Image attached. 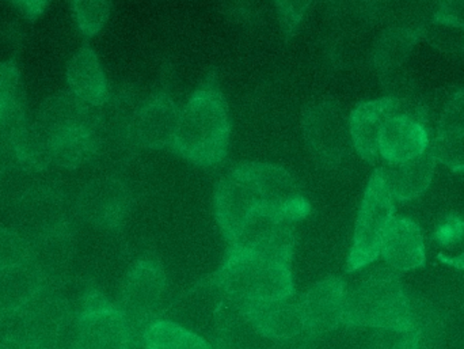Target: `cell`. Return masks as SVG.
Returning a JSON list of instances; mask_svg holds the SVG:
<instances>
[{"instance_id":"obj_13","label":"cell","mask_w":464,"mask_h":349,"mask_svg":"<svg viewBox=\"0 0 464 349\" xmlns=\"http://www.w3.org/2000/svg\"><path fill=\"white\" fill-rule=\"evenodd\" d=\"M345 298V283L337 276L326 277L304 293L297 302L304 336L313 339L343 325Z\"/></svg>"},{"instance_id":"obj_18","label":"cell","mask_w":464,"mask_h":349,"mask_svg":"<svg viewBox=\"0 0 464 349\" xmlns=\"http://www.w3.org/2000/svg\"><path fill=\"white\" fill-rule=\"evenodd\" d=\"M26 98L15 63H0V152L13 157V143L26 125Z\"/></svg>"},{"instance_id":"obj_19","label":"cell","mask_w":464,"mask_h":349,"mask_svg":"<svg viewBox=\"0 0 464 349\" xmlns=\"http://www.w3.org/2000/svg\"><path fill=\"white\" fill-rule=\"evenodd\" d=\"M430 149L427 128L419 119L398 114L384 125L379 141V157L389 165L408 162Z\"/></svg>"},{"instance_id":"obj_20","label":"cell","mask_w":464,"mask_h":349,"mask_svg":"<svg viewBox=\"0 0 464 349\" xmlns=\"http://www.w3.org/2000/svg\"><path fill=\"white\" fill-rule=\"evenodd\" d=\"M44 290L45 279L32 261L0 269V325L22 312Z\"/></svg>"},{"instance_id":"obj_17","label":"cell","mask_w":464,"mask_h":349,"mask_svg":"<svg viewBox=\"0 0 464 349\" xmlns=\"http://www.w3.org/2000/svg\"><path fill=\"white\" fill-rule=\"evenodd\" d=\"M234 305L266 339L283 343L304 336V326L297 304L275 301Z\"/></svg>"},{"instance_id":"obj_28","label":"cell","mask_w":464,"mask_h":349,"mask_svg":"<svg viewBox=\"0 0 464 349\" xmlns=\"http://www.w3.org/2000/svg\"><path fill=\"white\" fill-rule=\"evenodd\" d=\"M413 32L406 29L390 30L379 40L375 49V63L381 70H392L402 64L413 48Z\"/></svg>"},{"instance_id":"obj_4","label":"cell","mask_w":464,"mask_h":349,"mask_svg":"<svg viewBox=\"0 0 464 349\" xmlns=\"http://www.w3.org/2000/svg\"><path fill=\"white\" fill-rule=\"evenodd\" d=\"M211 280L234 304L288 301L295 294L291 266L242 250H228Z\"/></svg>"},{"instance_id":"obj_5","label":"cell","mask_w":464,"mask_h":349,"mask_svg":"<svg viewBox=\"0 0 464 349\" xmlns=\"http://www.w3.org/2000/svg\"><path fill=\"white\" fill-rule=\"evenodd\" d=\"M5 324L38 349H76L78 315L57 290L46 288Z\"/></svg>"},{"instance_id":"obj_10","label":"cell","mask_w":464,"mask_h":349,"mask_svg":"<svg viewBox=\"0 0 464 349\" xmlns=\"http://www.w3.org/2000/svg\"><path fill=\"white\" fill-rule=\"evenodd\" d=\"M130 336L119 307L102 294L87 291L78 313L76 349H130Z\"/></svg>"},{"instance_id":"obj_12","label":"cell","mask_w":464,"mask_h":349,"mask_svg":"<svg viewBox=\"0 0 464 349\" xmlns=\"http://www.w3.org/2000/svg\"><path fill=\"white\" fill-rule=\"evenodd\" d=\"M130 196L124 182L114 177H98L82 188L76 201L84 222L103 230H113L124 223L130 211Z\"/></svg>"},{"instance_id":"obj_9","label":"cell","mask_w":464,"mask_h":349,"mask_svg":"<svg viewBox=\"0 0 464 349\" xmlns=\"http://www.w3.org/2000/svg\"><path fill=\"white\" fill-rule=\"evenodd\" d=\"M299 220L276 209L264 208L247 220L230 242V249L262 256L291 266Z\"/></svg>"},{"instance_id":"obj_36","label":"cell","mask_w":464,"mask_h":349,"mask_svg":"<svg viewBox=\"0 0 464 349\" xmlns=\"http://www.w3.org/2000/svg\"><path fill=\"white\" fill-rule=\"evenodd\" d=\"M14 22H15V18H14L10 8L0 3V38L11 37L14 30H15Z\"/></svg>"},{"instance_id":"obj_22","label":"cell","mask_w":464,"mask_h":349,"mask_svg":"<svg viewBox=\"0 0 464 349\" xmlns=\"http://www.w3.org/2000/svg\"><path fill=\"white\" fill-rule=\"evenodd\" d=\"M70 92L92 108H102L109 101V84L100 57L94 49L83 46L67 64Z\"/></svg>"},{"instance_id":"obj_8","label":"cell","mask_w":464,"mask_h":349,"mask_svg":"<svg viewBox=\"0 0 464 349\" xmlns=\"http://www.w3.org/2000/svg\"><path fill=\"white\" fill-rule=\"evenodd\" d=\"M302 127L308 150L322 166L335 168L348 157L352 147L349 119L337 101L311 103L303 111Z\"/></svg>"},{"instance_id":"obj_38","label":"cell","mask_w":464,"mask_h":349,"mask_svg":"<svg viewBox=\"0 0 464 349\" xmlns=\"http://www.w3.org/2000/svg\"><path fill=\"white\" fill-rule=\"evenodd\" d=\"M302 337H299V339L296 340H291V342L284 343L281 349H311L310 344H308L307 342L308 337H305V339H302Z\"/></svg>"},{"instance_id":"obj_33","label":"cell","mask_w":464,"mask_h":349,"mask_svg":"<svg viewBox=\"0 0 464 349\" xmlns=\"http://www.w3.org/2000/svg\"><path fill=\"white\" fill-rule=\"evenodd\" d=\"M310 2H277L278 14H280L281 24L284 33L291 37L299 24L300 19L304 15L305 11L310 8Z\"/></svg>"},{"instance_id":"obj_27","label":"cell","mask_w":464,"mask_h":349,"mask_svg":"<svg viewBox=\"0 0 464 349\" xmlns=\"http://www.w3.org/2000/svg\"><path fill=\"white\" fill-rule=\"evenodd\" d=\"M141 342L146 349H212L203 337L189 329L163 320L152 323L144 332Z\"/></svg>"},{"instance_id":"obj_40","label":"cell","mask_w":464,"mask_h":349,"mask_svg":"<svg viewBox=\"0 0 464 349\" xmlns=\"http://www.w3.org/2000/svg\"><path fill=\"white\" fill-rule=\"evenodd\" d=\"M5 158H7V155L2 154V152H0V173H2L3 168H5Z\"/></svg>"},{"instance_id":"obj_11","label":"cell","mask_w":464,"mask_h":349,"mask_svg":"<svg viewBox=\"0 0 464 349\" xmlns=\"http://www.w3.org/2000/svg\"><path fill=\"white\" fill-rule=\"evenodd\" d=\"M179 114L174 98L160 90L136 109L130 121V139L144 149H173Z\"/></svg>"},{"instance_id":"obj_16","label":"cell","mask_w":464,"mask_h":349,"mask_svg":"<svg viewBox=\"0 0 464 349\" xmlns=\"http://www.w3.org/2000/svg\"><path fill=\"white\" fill-rule=\"evenodd\" d=\"M34 121L52 141L81 128L101 124L102 117L97 108L87 105L68 90L46 98L38 108Z\"/></svg>"},{"instance_id":"obj_35","label":"cell","mask_w":464,"mask_h":349,"mask_svg":"<svg viewBox=\"0 0 464 349\" xmlns=\"http://www.w3.org/2000/svg\"><path fill=\"white\" fill-rule=\"evenodd\" d=\"M0 349H38L15 332L7 331L0 339Z\"/></svg>"},{"instance_id":"obj_30","label":"cell","mask_w":464,"mask_h":349,"mask_svg":"<svg viewBox=\"0 0 464 349\" xmlns=\"http://www.w3.org/2000/svg\"><path fill=\"white\" fill-rule=\"evenodd\" d=\"M76 24L87 37L98 34L111 16V2H78L71 3Z\"/></svg>"},{"instance_id":"obj_31","label":"cell","mask_w":464,"mask_h":349,"mask_svg":"<svg viewBox=\"0 0 464 349\" xmlns=\"http://www.w3.org/2000/svg\"><path fill=\"white\" fill-rule=\"evenodd\" d=\"M436 163L464 173V132L438 133L430 147Z\"/></svg>"},{"instance_id":"obj_1","label":"cell","mask_w":464,"mask_h":349,"mask_svg":"<svg viewBox=\"0 0 464 349\" xmlns=\"http://www.w3.org/2000/svg\"><path fill=\"white\" fill-rule=\"evenodd\" d=\"M214 206L228 244L259 209H276L299 222L310 212L294 176L283 166L265 162H246L228 171L215 189Z\"/></svg>"},{"instance_id":"obj_29","label":"cell","mask_w":464,"mask_h":349,"mask_svg":"<svg viewBox=\"0 0 464 349\" xmlns=\"http://www.w3.org/2000/svg\"><path fill=\"white\" fill-rule=\"evenodd\" d=\"M32 260V242L15 228H0V269Z\"/></svg>"},{"instance_id":"obj_25","label":"cell","mask_w":464,"mask_h":349,"mask_svg":"<svg viewBox=\"0 0 464 349\" xmlns=\"http://www.w3.org/2000/svg\"><path fill=\"white\" fill-rule=\"evenodd\" d=\"M284 343L273 342L262 336L240 310L222 294L218 312L215 349H281Z\"/></svg>"},{"instance_id":"obj_39","label":"cell","mask_w":464,"mask_h":349,"mask_svg":"<svg viewBox=\"0 0 464 349\" xmlns=\"http://www.w3.org/2000/svg\"><path fill=\"white\" fill-rule=\"evenodd\" d=\"M130 349H146V348H144L143 342H130Z\"/></svg>"},{"instance_id":"obj_23","label":"cell","mask_w":464,"mask_h":349,"mask_svg":"<svg viewBox=\"0 0 464 349\" xmlns=\"http://www.w3.org/2000/svg\"><path fill=\"white\" fill-rule=\"evenodd\" d=\"M73 244L70 226L32 241V263L45 279L46 288L57 290L64 283L72 260Z\"/></svg>"},{"instance_id":"obj_34","label":"cell","mask_w":464,"mask_h":349,"mask_svg":"<svg viewBox=\"0 0 464 349\" xmlns=\"http://www.w3.org/2000/svg\"><path fill=\"white\" fill-rule=\"evenodd\" d=\"M438 19L443 24L464 26V2H449L441 5Z\"/></svg>"},{"instance_id":"obj_6","label":"cell","mask_w":464,"mask_h":349,"mask_svg":"<svg viewBox=\"0 0 464 349\" xmlns=\"http://www.w3.org/2000/svg\"><path fill=\"white\" fill-rule=\"evenodd\" d=\"M394 219V199L390 195L381 169L368 181L354 225L353 241L346 269L359 271L381 256L382 244L390 223Z\"/></svg>"},{"instance_id":"obj_15","label":"cell","mask_w":464,"mask_h":349,"mask_svg":"<svg viewBox=\"0 0 464 349\" xmlns=\"http://www.w3.org/2000/svg\"><path fill=\"white\" fill-rule=\"evenodd\" d=\"M16 231L30 242L68 226L63 198L51 187L29 190L18 199L15 207Z\"/></svg>"},{"instance_id":"obj_24","label":"cell","mask_w":464,"mask_h":349,"mask_svg":"<svg viewBox=\"0 0 464 349\" xmlns=\"http://www.w3.org/2000/svg\"><path fill=\"white\" fill-rule=\"evenodd\" d=\"M436 160L430 149L408 162L379 168L384 184L394 200L406 201L420 198L430 188L435 174Z\"/></svg>"},{"instance_id":"obj_37","label":"cell","mask_w":464,"mask_h":349,"mask_svg":"<svg viewBox=\"0 0 464 349\" xmlns=\"http://www.w3.org/2000/svg\"><path fill=\"white\" fill-rule=\"evenodd\" d=\"M392 349H420L419 331L413 329L411 334H406L402 340H400Z\"/></svg>"},{"instance_id":"obj_3","label":"cell","mask_w":464,"mask_h":349,"mask_svg":"<svg viewBox=\"0 0 464 349\" xmlns=\"http://www.w3.org/2000/svg\"><path fill=\"white\" fill-rule=\"evenodd\" d=\"M343 325L405 334L413 331L411 302L394 269H371L351 290H346Z\"/></svg>"},{"instance_id":"obj_14","label":"cell","mask_w":464,"mask_h":349,"mask_svg":"<svg viewBox=\"0 0 464 349\" xmlns=\"http://www.w3.org/2000/svg\"><path fill=\"white\" fill-rule=\"evenodd\" d=\"M398 114H408L417 119L403 105V101L392 97L365 101L353 109L349 116V132L352 146L362 160L368 162H375L378 160L379 141L384 125L392 117Z\"/></svg>"},{"instance_id":"obj_26","label":"cell","mask_w":464,"mask_h":349,"mask_svg":"<svg viewBox=\"0 0 464 349\" xmlns=\"http://www.w3.org/2000/svg\"><path fill=\"white\" fill-rule=\"evenodd\" d=\"M13 158L22 170L38 173L52 163V146L46 133L33 121H27L13 143Z\"/></svg>"},{"instance_id":"obj_2","label":"cell","mask_w":464,"mask_h":349,"mask_svg":"<svg viewBox=\"0 0 464 349\" xmlns=\"http://www.w3.org/2000/svg\"><path fill=\"white\" fill-rule=\"evenodd\" d=\"M230 138L227 102L211 75L181 109L173 151L193 165L212 168L227 157Z\"/></svg>"},{"instance_id":"obj_32","label":"cell","mask_w":464,"mask_h":349,"mask_svg":"<svg viewBox=\"0 0 464 349\" xmlns=\"http://www.w3.org/2000/svg\"><path fill=\"white\" fill-rule=\"evenodd\" d=\"M464 132V87L450 101L439 121L438 133Z\"/></svg>"},{"instance_id":"obj_21","label":"cell","mask_w":464,"mask_h":349,"mask_svg":"<svg viewBox=\"0 0 464 349\" xmlns=\"http://www.w3.org/2000/svg\"><path fill=\"white\" fill-rule=\"evenodd\" d=\"M381 255L394 271H411L424 266L421 228L408 218H394L384 236Z\"/></svg>"},{"instance_id":"obj_7","label":"cell","mask_w":464,"mask_h":349,"mask_svg":"<svg viewBox=\"0 0 464 349\" xmlns=\"http://www.w3.org/2000/svg\"><path fill=\"white\" fill-rule=\"evenodd\" d=\"M166 287L165 269L151 258L139 260L128 272L117 307L127 323L130 342H141L146 329L158 320Z\"/></svg>"}]
</instances>
